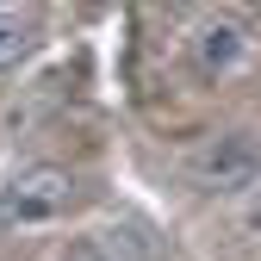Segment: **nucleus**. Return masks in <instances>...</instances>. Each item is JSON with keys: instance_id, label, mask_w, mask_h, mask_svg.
<instances>
[{"instance_id": "obj_3", "label": "nucleus", "mask_w": 261, "mask_h": 261, "mask_svg": "<svg viewBox=\"0 0 261 261\" xmlns=\"http://www.w3.org/2000/svg\"><path fill=\"white\" fill-rule=\"evenodd\" d=\"M193 174H199L205 187H255L261 180V143L243 137V130H230V137H212L205 149H193Z\"/></svg>"}, {"instance_id": "obj_1", "label": "nucleus", "mask_w": 261, "mask_h": 261, "mask_svg": "<svg viewBox=\"0 0 261 261\" xmlns=\"http://www.w3.org/2000/svg\"><path fill=\"white\" fill-rule=\"evenodd\" d=\"M249 56H255V25H249L243 13L212 7V13L193 19V31H187V62H193V75H199V81L218 87V81L243 75Z\"/></svg>"}, {"instance_id": "obj_4", "label": "nucleus", "mask_w": 261, "mask_h": 261, "mask_svg": "<svg viewBox=\"0 0 261 261\" xmlns=\"http://www.w3.org/2000/svg\"><path fill=\"white\" fill-rule=\"evenodd\" d=\"M38 50V19L19 13V7H0V69H13Z\"/></svg>"}, {"instance_id": "obj_5", "label": "nucleus", "mask_w": 261, "mask_h": 261, "mask_svg": "<svg viewBox=\"0 0 261 261\" xmlns=\"http://www.w3.org/2000/svg\"><path fill=\"white\" fill-rule=\"evenodd\" d=\"M230 224H237L243 237H261V180L237 193V205H230Z\"/></svg>"}, {"instance_id": "obj_6", "label": "nucleus", "mask_w": 261, "mask_h": 261, "mask_svg": "<svg viewBox=\"0 0 261 261\" xmlns=\"http://www.w3.org/2000/svg\"><path fill=\"white\" fill-rule=\"evenodd\" d=\"M56 261H112V249H106V237H100V230H87V237H75L69 249H62Z\"/></svg>"}, {"instance_id": "obj_2", "label": "nucleus", "mask_w": 261, "mask_h": 261, "mask_svg": "<svg viewBox=\"0 0 261 261\" xmlns=\"http://www.w3.org/2000/svg\"><path fill=\"white\" fill-rule=\"evenodd\" d=\"M81 199V180L56 162H31L0 187V224H56Z\"/></svg>"}]
</instances>
